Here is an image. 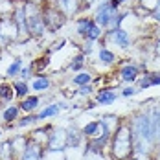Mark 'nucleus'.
Returning <instances> with one entry per match:
<instances>
[{
    "label": "nucleus",
    "instance_id": "f257e3e1",
    "mask_svg": "<svg viewBox=\"0 0 160 160\" xmlns=\"http://www.w3.org/2000/svg\"><path fill=\"white\" fill-rule=\"evenodd\" d=\"M131 134H132V145H134V155L140 157H151L155 147L158 145V138L153 131L151 123V114L147 105L142 103V107L136 112H132L127 118Z\"/></svg>",
    "mask_w": 160,
    "mask_h": 160
},
{
    "label": "nucleus",
    "instance_id": "f03ea898",
    "mask_svg": "<svg viewBox=\"0 0 160 160\" xmlns=\"http://www.w3.org/2000/svg\"><path fill=\"white\" fill-rule=\"evenodd\" d=\"M107 155L111 160H131L134 157V145H132V134L129 127L127 118L122 120L118 129L112 132Z\"/></svg>",
    "mask_w": 160,
    "mask_h": 160
},
{
    "label": "nucleus",
    "instance_id": "7ed1b4c3",
    "mask_svg": "<svg viewBox=\"0 0 160 160\" xmlns=\"http://www.w3.org/2000/svg\"><path fill=\"white\" fill-rule=\"evenodd\" d=\"M24 11L28 17V32L30 37L35 41H41L44 39L50 33L48 26L44 22V17H42V4L39 0H24Z\"/></svg>",
    "mask_w": 160,
    "mask_h": 160
},
{
    "label": "nucleus",
    "instance_id": "20e7f679",
    "mask_svg": "<svg viewBox=\"0 0 160 160\" xmlns=\"http://www.w3.org/2000/svg\"><path fill=\"white\" fill-rule=\"evenodd\" d=\"M134 35L125 30V28H116V30H107L105 35L99 39L98 44H105L111 46L114 52H129L134 46Z\"/></svg>",
    "mask_w": 160,
    "mask_h": 160
},
{
    "label": "nucleus",
    "instance_id": "39448f33",
    "mask_svg": "<svg viewBox=\"0 0 160 160\" xmlns=\"http://www.w3.org/2000/svg\"><path fill=\"white\" fill-rule=\"evenodd\" d=\"M120 63V55L118 52H114L111 46H105V44H98L96 50V59L92 61V70L94 72H112Z\"/></svg>",
    "mask_w": 160,
    "mask_h": 160
},
{
    "label": "nucleus",
    "instance_id": "423d86ee",
    "mask_svg": "<svg viewBox=\"0 0 160 160\" xmlns=\"http://www.w3.org/2000/svg\"><path fill=\"white\" fill-rule=\"evenodd\" d=\"M123 6L118 2V0H99L96 6H94V11H92V18L96 20V24H99L105 32L109 30L111 26L112 15L116 11H120Z\"/></svg>",
    "mask_w": 160,
    "mask_h": 160
},
{
    "label": "nucleus",
    "instance_id": "0eeeda50",
    "mask_svg": "<svg viewBox=\"0 0 160 160\" xmlns=\"http://www.w3.org/2000/svg\"><path fill=\"white\" fill-rule=\"evenodd\" d=\"M41 4H42V17H44V22L48 26L50 33H57L66 24L68 18L52 4V0H41Z\"/></svg>",
    "mask_w": 160,
    "mask_h": 160
},
{
    "label": "nucleus",
    "instance_id": "6e6552de",
    "mask_svg": "<svg viewBox=\"0 0 160 160\" xmlns=\"http://www.w3.org/2000/svg\"><path fill=\"white\" fill-rule=\"evenodd\" d=\"M116 78L122 81V85H134L138 78H140V74H142V70H140V66L136 61H132V59H129L125 57L123 61H120L118 66H116Z\"/></svg>",
    "mask_w": 160,
    "mask_h": 160
},
{
    "label": "nucleus",
    "instance_id": "1a4fd4ad",
    "mask_svg": "<svg viewBox=\"0 0 160 160\" xmlns=\"http://www.w3.org/2000/svg\"><path fill=\"white\" fill-rule=\"evenodd\" d=\"M46 103H50L46 94H35V92H32L30 96H26L24 99L18 101V107H20L22 114H33V112H39Z\"/></svg>",
    "mask_w": 160,
    "mask_h": 160
},
{
    "label": "nucleus",
    "instance_id": "9d476101",
    "mask_svg": "<svg viewBox=\"0 0 160 160\" xmlns=\"http://www.w3.org/2000/svg\"><path fill=\"white\" fill-rule=\"evenodd\" d=\"M22 116V111H20V107H18V101L15 103H9V105H6L2 111H0V123L4 125V131H15V122Z\"/></svg>",
    "mask_w": 160,
    "mask_h": 160
},
{
    "label": "nucleus",
    "instance_id": "9b49d317",
    "mask_svg": "<svg viewBox=\"0 0 160 160\" xmlns=\"http://www.w3.org/2000/svg\"><path fill=\"white\" fill-rule=\"evenodd\" d=\"M0 33L4 37V41L8 42V46H11L13 42L20 41V33H18V28H17L15 20L11 15L0 17Z\"/></svg>",
    "mask_w": 160,
    "mask_h": 160
},
{
    "label": "nucleus",
    "instance_id": "f8f14e48",
    "mask_svg": "<svg viewBox=\"0 0 160 160\" xmlns=\"http://www.w3.org/2000/svg\"><path fill=\"white\" fill-rule=\"evenodd\" d=\"M46 151H66V127H53L50 131Z\"/></svg>",
    "mask_w": 160,
    "mask_h": 160
},
{
    "label": "nucleus",
    "instance_id": "ddd939ff",
    "mask_svg": "<svg viewBox=\"0 0 160 160\" xmlns=\"http://www.w3.org/2000/svg\"><path fill=\"white\" fill-rule=\"evenodd\" d=\"M52 4H53L66 18H76L78 15L83 13L81 0H52Z\"/></svg>",
    "mask_w": 160,
    "mask_h": 160
},
{
    "label": "nucleus",
    "instance_id": "4468645a",
    "mask_svg": "<svg viewBox=\"0 0 160 160\" xmlns=\"http://www.w3.org/2000/svg\"><path fill=\"white\" fill-rule=\"evenodd\" d=\"M30 87H32V92L35 94H48L53 87V79L46 72H37L30 79Z\"/></svg>",
    "mask_w": 160,
    "mask_h": 160
},
{
    "label": "nucleus",
    "instance_id": "2eb2a0df",
    "mask_svg": "<svg viewBox=\"0 0 160 160\" xmlns=\"http://www.w3.org/2000/svg\"><path fill=\"white\" fill-rule=\"evenodd\" d=\"M118 98H120V92H118V90H114V87H111V85L98 88L96 94H94V99H96V103L99 105V107H109V105H114V103L118 101Z\"/></svg>",
    "mask_w": 160,
    "mask_h": 160
},
{
    "label": "nucleus",
    "instance_id": "dca6fc26",
    "mask_svg": "<svg viewBox=\"0 0 160 160\" xmlns=\"http://www.w3.org/2000/svg\"><path fill=\"white\" fill-rule=\"evenodd\" d=\"M44 155H46V147L30 138V142L26 144L18 160H44Z\"/></svg>",
    "mask_w": 160,
    "mask_h": 160
},
{
    "label": "nucleus",
    "instance_id": "f3484780",
    "mask_svg": "<svg viewBox=\"0 0 160 160\" xmlns=\"http://www.w3.org/2000/svg\"><path fill=\"white\" fill-rule=\"evenodd\" d=\"M81 132H83V136L87 138V140H90V138H96L99 134H103V132H109L107 127L103 125V122L96 118V120H87L83 125H81Z\"/></svg>",
    "mask_w": 160,
    "mask_h": 160
},
{
    "label": "nucleus",
    "instance_id": "a211bd4d",
    "mask_svg": "<svg viewBox=\"0 0 160 160\" xmlns=\"http://www.w3.org/2000/svg\"><path fill=\"white\" fill-rule=\"evenodd\" d=\"M136 87L144 92L147 88H153V87H160V72L155 70H145L140 74V78L136 81Z\"/></svg>",
    "mask_w": 160,
    "mask_h": 160
},
{
    "label": "nucleus",
    "instance_id": "6ab92c4d",
    "mask_svg": "<svg viewBox=\"0 0 160 160\" xmlns=\"http://www.w3.org/2000/svg\"><path fill=\"white\" fill-rule=\"evenodd\" d=\"M87 138L83 136L81 127L70 125L66 127V149H74V147H85Z\"/></svg>",
    "mask_w": 160,
    "mask_h": 160
},
{
    "label": "nucleus",
    "instance_id": "aec40b11",
    "mask_svg": "<svg viewBox=\"0 0 160 160\" xmlns=\"http://www.w3.org/2000/svg\"><path fill=\"white\" fill-rule=\"evenodd\" d=\"M92 15H78L74 18V35L83 41L85 37H87V33L90 30V24H92Z\"/></svg>",
    "mask_w": 160,
    "mask_h": 160
},
{
    "label": "nucleus",
    "instance_id": "412c9836",
    "mask_svg": "<svg viewBox=\"0 0 160 160\" xmlns=\"http://www.w3.org/2000/svg\"><path fill=\"white\" fill-rule=\"evenodd\" d=\"M88 64H90L88 57H87L85 53H81V52H76V55H72V57L68 59V63H66V66H64V72L76 74V72H79V70H85Z\"/></svg>",
    "mask_w": 160,
    "mask_h": 160
},
{
    "label": "nucleus",
    "instance_id": "4be33fe9",
    "mask_svg": "<svg viewBox=\"0 0 160 160\" xmlns=\"http://www.w3.org/2000/svg\"><path fill=\"white\" fill-rule=\"evenodd\" d=\"M55 127L53 123H42V125H37V127L30 129V132H28V136L35 140V142H39V144H42L46 147V142H48V136H50V131Z\"/></svg>",
    "mask_w": 160,
    "mask_h": 160
},
{
    "label": "nucleus",
    "instance_id": "5701e85b",
    "mask_svg": "<svg viewBox=\"0 0 160 160\" xmlns=\"http://www.w3.org/2000/svg\"><path fill=\"white\" fill-rule=\"evenodd\" d=\"M61 105H59V101H50L46 103L41 111L37 112V118H39V123H44V122H48V120H53V118H57L59 114H61Z\"/></svg>",
    "mask_w": 160,
    "mask_h": 160
},
{
    "label": "nucleus",
    "instance_id": "b1692460",
    "mask_svg": "<svg viewBox=\"0 0 160 160\" xmlns=\"http://www.w3.org/2000/svg\"><path fill=\"white\" fill-rule=\"evenodd\" d=\"M96 79V72L92 68H85V70H79L76 72L74 76H70L68 83L74 85V87H81V85H88V83H94Z\"/></svg>",
    "mask_w": 160,
    "mask_h": 160
},
{
    "label": "nucleus",
    "instance_id": "393cba45",
    "mask_svg": "<svg viewBox=\"0 0 160 160\" xmlns=\"http://www.w3.org/2000/svg\"><path fill=\"white\" fill-rule=\"evenodd\" d=\"M17 96H15V90H13V85L11 81H2L0 83V111L9 105V103H15Z\"/></svg>",
    "mask_w": 160,
    "mask_h": 160
},
{
    "label": "nucleus",
    "instance_id": "a878e982",
    "mask_svg": "<svg viewBox=\"0 0 160 160\" xmlns=\"http://www.w3.org/2000/svg\"><path fill=\"white\" fill-rule=\"evenodd\" d=\"M11 85H13V90H15L17 101H20V99H24L26 96L32 94L30 81H24V79H20V78H15V79H11Z\"/></svg>",
    "mask_w": 160,
    "mask_h": 160
},
{
    "label": "nucleus",
    "instance_id": "bb28decb",
    "mask_svg": "<svg viewBox=\"0 0 160 160\" xmlns=\"http://www.w3.org/2000/svg\"><path fill=\"white\" fill-rule=\"evenodd\" d=\"M22 66H24V57H13V59H11V63L6 66L4 78H6V79H9V81L15 79V78H18V74H20Z\"/></svg>",
    "mask_w": 160,
    "mask_h": 160
},
{
    "label": "nucleus",
    "instance_id": "cd10ccee",
    "mask_svg": "<svg viewBox=\"0 0 160 160\" xmlns=\"http://www.w3.org/2000/svg\"><path fill=\"white\" fill-rule=\"evenodd\" d=\"M37 125H39L37 112H33V114H22L15 122V131H18V129H33V127H37Z\"/></svg>",
    "mask_w": 160,
    "mask_h": 160
},
{
    "label": "nucleus",
    "instance_id": "c85d7f7f",
    "mask_svg": "<svg viewBox=\"0 0 160 160\" xmlns=\"http://www.w3.org/2000/svg\"><path fill=\"white\" fill-rule=\"evenodd\" d=\"M98 118L103 122V125L107 127L109 132H114V131L118 129V125L122 123V120H123V118H120V116H116V114H101V116H98Z\"/></svg>",
    "mask_w": 160,
    "mask_h": 160
},
{
    "label": "nucleus",
    "instance_id": "c756f323",
    "mask_svg": "<svg viewBox=\"0 0 160 160\" xmlns=\"http://www.w3.org/2000/svg\"><path fill=\"white\" fill-rule=\"evenodd\" d=\"M94 94H96V87H94V83H88V85L76 87V98H78V99H81V101L94 98Z\"/></svg>",
    "mask_w": 160,
    "mask_h": 160
},
{
    "label": "nucleus",
    "instance_id": "7c9ffc66",
    "mask_svg": "<svg viewBox=\"0 0 160 160\" xmlns=\"http://www.w3.org/2000/svg\"><path fill=\"white\" fill-rule=\"evenodd\" d=\"M98 50V42H94V41H88V39H85V41H79L78 42V52H81V53H85L88 59L96 53Z\"/></svg>",
    "mask_w": 160,
    "mask_h": 160
},
{
    "label": "nucleus",
    "instance_id": "2f4dec72",
    "mask_svg": "<svg viewBox=\"0 0 160 160\" xmlns=\"http://www.w3.org/2000/svg\"><path fill=\"white\" fill-rule=\"evenodd\" d=\"M105 35V30L99 26V24H96V20H92V24H90V30H88V33H87V37L85 39H88V41H94V42H99V39ZM83 39V41H85Z\"/></svg>",
    "mask_w": 160,
    "mask_h": 160
},
{
    "label": "nucleus",
    "instance_id": "473e14b6",
    "mask_svg": "<svg viewBox=\"0 0 160 160\" xmlns=\"http://www.w3.org/2000/svg\"><path fill=\"white\" fill-rule=\"evenodd\" d=\"M33 64H35V70H37V72H46V68L52 64V55L44 53V55L33 59Z\"/></svg>",
    "mask_w": 160,
    "mask_h": 160
},
{
    "label": "nucleus",
    "instance_id": "72a5a7b5",
    "mask_svg": "<svg viewBox=\"0 0 160 160\" xmlns=\"http://www.w3.org/2000/svg\"><path fill=\"white\" fill-rule=\"evenodd\" d=\"M142 90L136 87V83L134 85H123V87H120V96L122 98H134L138 96Z\"/></svg>",
    "mask_w": 160,
    "mask_h": 160
},
{
    "label": "nucleus",
    "instance_id": "f704fd0d",
    "mask_svg": "<svg viewBox=\"0 0 160 160\" xmlns=\"http://www.w3.org/2000/svg\"><path fill=\"white\" fill-rule=\"evenodd\" d=\"M66 46H68V41H66V39H57V41H53V42H52V46H48V48L44 50V53L53 55V53H57V52L64 50Z\"/></svg>",
    "mask_w": 160,
    "mask_h": 160
},
{
    "label": "nucleus",
    "instance_id": "c9c22d12",
    "mask_svg": "<svg viewBox=\"0 0 160 160\" xmlns=\"http://www.w3.org/2000/svg\"><path fill=\"white\" fill-rule=\"evenodd\" d=\"M136 4H138V6H142L145 11L153 13V11L160 6V0H136Z\"/></svg>",
    "mask_w": 160,
    "mask_h": 160
},
{
    "label": "nucleus",
    "instance_id": "e433bc0d",
    "mask_svg": "<svg viewBox=\"0 0 160 160\" xmlns=\"http://www.w3.org/2000/svg\"><path fill=\"white\" fill-rule=\"evenodd\" d=\"M98 107H99V105L96 103V99H94V98H90V99H85V103H83V111H87V112L96 111Z\"/></svg>",
    "mask_w": 160,
    "mask_h": 160
},
{
    "label": "nucleus",
    "instance_id": "4c0bfd02",
    "mask_svg": "<svg viewBox=\"0 0 160 160\" xmlns=\"http://www.w3.org/2000/svg\"><path fill=\"white\" fill-rule=\"evenodd\" d=\"M149 18H151L155 24H160V6L155 9V11H153V13H151V15H149Z\"/></svg>",
    "mask_w": 160,
    "mask_h": 160
},
{
    "label": "nucleus",
    "instance_id": "58836bf2",
    "mask_svg": "<svg viewBox=\"0 0 160 160\" xmlns=\"http://www.w3.org/2000/svg\"><path fill=\"white\" fill-rule=\"evenodd\" d=\"M153 55L160 57V39L158 41H153Z\"/></svg>",
    "mask_w": 160,
    "mask_h": 160
},
{
    "label": "nucleus",
    "instance_id": "ea45409f",
    "mask_svg": "<svg viewBox=\"0 0 160 160\" xmlns=\"http://www.w3.org/2000/svg\"><path fill=\"white\" fill-rule=\"evenodd\" d=\"M151 160H160V147L157 145L155 147V151L151 153Z\"/></svg>",
    "mask_w": 160,
    "mask_h": 160
},
{
    "label": "nucleus",
    "instance_id": "a19ab883",
    "mask_svg": "<svg viewBox=\"0 0 160 160\" xmlns=\"http://www.w3.org/2000/svg\"><path fill=\"white\" fill-rule=\"evenodd\" d=\"M4 48H8V42L4 41V37H2V33H0V50H4Z\"/></svg>",
    "mask_w": 160,
    "mask_h": 160
},
{
    "label": "nucleus",
    "instance_id": "79ce46f5",
    "mask_svg": "<svg viewBox=\"0 0 160 160\" xmlns=\"http://www.w3.org/2000/svg\"><path fill=\"white\" fill-rule=\"evenodd\" d=\"M131 160H151V157H140V155H134Z\"/></svg>",
    "mask_w": 160,
    "mask_h": 160
},
{
    "label": "nucleus",
    "instance_id": "37998d69",
    "mask_svg": "<svg viewBox=\"0 0 160 160\" xmlns=\"http://www.w3.org/2000/svg\"><path fill=\"white\" fill-rule=\"evenodd\" d=\"M118 2H120L122 6H127V4H131V2H132V0H118Z\"/></svg>",
    "mask_w": 160,
    "mask_h": 160
},
{
    "label": "nucleus",
    "instance_id": "c03bdc74",
    "mask_svg": "<svg viewBox=\"0 0 160 160\" xmlns=\"http://www.w3.org/2000/svg\"><path fill=\"white\" fill-rule=\"evenodd\" d=\"M4 132H6V131H4V129L0 127V140H2V138H4Z\"/></svg>",
    "mask_w": 160,
    "mask_h": 160
}]
</instances>
